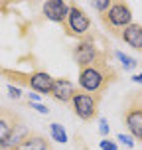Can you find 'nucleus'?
Returning <instances> with one entry per match:
<instances>
[{
	"instance_id": "obj_11",
	"label": "nucleus",
	"mask_w": 142,
	"mask_h": 150,
	"mask_svg": "<svg viewBox=\"0 0 142 150\" xmlns=\"http://www.w3.org/2000/svg\"><path fill=\"white\" fill-rule=\"evenodd\" d=\"M30 134H32L30 128L26 127L24 122H18V125L14 127V130L8 134V138L2 142V146H4V148H8V150H12V148H16L20 142H24V140H26Z\"/></svg>"
},
{
	"instance_id": "obj_12",
	"label": "nucleus",
	"mask_w": 142,
	"mask_h": 150,
	"mask_svg": "<svg viewBox=\"0 0 142 150\" xmlns=\"http://www.w3.org/2000/svg\"><path fill=\"white\" fill-rule=\"evenodd\" d=\"M12 150H52V144H49V140H47L45 136L34 134V132H32L24 142H20Z\"/></svg>"
},
{
	"instance_id": "obj_21",
	"label": "nucleus",
	"mask_w": 142,
	"mask_h": 150,
	"mask_svg": "<svg viewBox=\"0 0 142 150\" xmlns=\"http://www.w3.org/2000/svg\"><path fill=\"white\" fill-rule=\"evenodd\" d=\"M37 99H40V95H37V93H30V103H36Z\"/></svg>"
},
{
	"instance_id": "obj_9",
	"label": "nucleus",
	"mask_w": 142,
	"mask_h": 150,
	"mask_svg": "<svg viewBox=\"0 0 142 150\" xmlns=\"http://www.w3.org/2000/svg\"><path fill=\"white\" fill-rule=\"evenodd\" d=\"M18 122H22V119H20L14 111L0 107V144L8 138V134L14 130V127Z\"/></svg>"
},
{
	"instance_id": "obj_2",
	"label": "nucleus",
	"mask_w": 142,
	"mask_h": 150,
	"mask_svg": "<svg viewBox=\"0 0 142 150\" xmlns=\"http://www.w3.org/2000/svg\"><path fill=\"white\" fill-rule=\"evenodd\" d=\"M122 122L126 125L130 136L142 142V91H132L126 97Z\"/></svg>"
},
{
	"instance_id": "obj_24",
	"label": "nucleus",
	"mask_w": 142,
	"mask_h": 150,
	"mask_svg": "<svg viewBox=\"0 0 142 150\" xmlns=\"http://www.w3.org/2000/svg\"><path fill=\"white\" fill-rule=\"evenodd\" d=\"M0 73H2V67H0Z\"/></svg>"
},
{
	"instance_id": "obj_5",
	"label": "nucleus",
	"mask_w": 142,
	"mask_h": 150,
	"mask_svg": "<svg viewBox=\"0 0 142 150\" xmlns=\"http://www.w3.org/2000/svg\"><path fill=\"white\" fill-rule=\"evenodd\" d=\"M105 55V52H99V47L95 45V38L93 36H87L81 38L77 45L73 47V61L77 63V67L83 69V67H89L93 65L97 59H101Z\"/></svg>"
},
{
	"instance_id": "obj_6",
	"label": "nucleus",
	"mask_w": 142,
	"mask_h": 150,
	"mask_svg": "<svg viewBox=\"0 0 142 150\" xmlns=\"http://www.w3.org/2000/svg\"><path fill=\"white\" fill-rule=\"evenodd\" d=\"M99 103H101V97H95V95H89V93H79V91L71 99L73 112L81 120H93L95 119L97 112H99Z\"/></svg>"
},
{
	"instance_id": "obj_20",
	"label": "nucleus",
	"mask_w": 142,
	"mask_h": 150,
	"mask_svg": "<svg viewBox=\"0 0 142 150\" xmlns=\"http://www.w3.org/2000/svg\"><path fill=\"white\" fill-rule=\"evenodd\" d=\"M99 132H101L103 136L109 134V127H107V120H105V119H101V120H99Z\"/></svg>"
},
{
	"instance_id": "obj_17",
	"label": "nucleus",
	"mask_w": 142,
	"mask_h": 150,
	"mask_svg": "<svg viewBox=\"0 0 142 150\" xmlns=\"http://www.w3.org/2000/svg\"><path fill=\"white\" fill-rule=\"evenodd\" d=\"M8 95H10V99H20L22 91L18 89V87H14V85H8Z\"/></svg>"
},
{
	"instance_id": "obj_23",
	"label": "nucleus",
	"mask_w": 142,
	"mask_h": 150,
	"mask_svg": "<svg viewBox=\"0 0 142 150\" xmlns=\"http://www.w3.org/2000/svg\"><path fill=\"white\" fill-rule=\"evenodd\" d=\"M0 150H8V148H4V146H2V144H0Z\"/></svg>"
},
{
	"instance_id": "obj_16",
	"label": "nucleus",
	"mask_w": 142,
	"mask_h": 150,
	"mask_svg": "<svg viewBox=\"0 0 142 150\" xmlns=\"http://www.w3.org/2000/svg\"><path fill=\"white\" fill-rule=\"evenodd\" d=\"M99 146H101V150H119L117 148V142H112V140H101Z\"/></svg>"
},
{
	"instance_id": "obj_19",
	"label": "nucleus",
	"mask_w": 142,
	"mask_h": 150,
	"mask_svg": "<svg viewBox=\"0 0 142 150\" xmlns=\"http://www.w3.org/2000/svg\"><path fill=\"white\" fill-rule=\"evenodd\" d=\"M32 109H36V111L42 112V115H47V112H49V109L45 105H42V103H32Z\"/></svg>"
},
{
	"instance_id": "obj_14",
	"label": "nucleus",
	"mask_w": 142,
	"mask_h": 150,
	"mask_svg": "<svg viewBox=\"0 0 142 150\" xmlns=\"http://www.w3.org/2000/svg\"><path fill=\"white\" fill-rule=\"evenodd\" d=\"M114 55L122 61V67H124V69H134L136 65H138V63H136V59H132L130 55H124L122 52H114Z\"/></svg>"
},
{
	"instance_id": "obj_15",
	"label": "nucleus",
	"mask_w": 142,
	"mask_h": 150,
	"mask_svg": "<svg viewBox=\"0 0 142 150\" xmlns=\"http://www.w3.org/2000/svg\"><path fill=\"white\" fill-rule=\"evenodd\" d=\"M91 6L95 8V10H99L101 14H105L107 10H109V6H111V0H97V2H91Z\"/></svg>"
},
{
	"instance_id": "obj_22",
	"label": "nucleus",
	"mask_w": 142,
	"mask_h": 150,
	"mask_svg": "<svg viewBox=\"0 0 142 150\" xmlns=\"http://www.w3.org/2000/svg\"><path fill=\"white\" fill-rule=\"evenodd\" d=\"M132 81H134V83H140V85H142V73L134 75V77H132Z\"/></svg>"
},
{
	"instance_id": "obj_18",
	"label": "nucleus",
	"mask_w": 142,
	"mask_h": 150,
	"mask_svg": "<svg viewBox=\"0 0 142 150\" xmlns=\"http://www.w3.org/2000/svg\"><path fill=\"white\" fill-rule=\"evenodd\" d=\"M117 138H119V140L124 144V146H128V148H132V146H134V140H132L130 136H126V134H119Z\"/></svg>"
},
{
	"instance_id": "obj_7",
	"label": "nucleus",
	"mask_w": 142,
	"mask_h": 150,
	"mask_svg": "<svg viewBox=\"0 0 142 150\" xmlns=\"http://www.w3.org/2000/svg\"><path fill=\"white\" fill-rule=\"evenodd\" d=\"M69 12V2L63 0H47L44 4V16L55 24H63Z\"/></svg>"
},
{
	"instance_id": "obj_25",
	"label": "nucleus",
	"mask_w": 142,
	"mask_h": 150,
	"mask_svg": "<svg viewBox=\"0 0 142 150\" xmlns=\"http://www.w3.org/2000/svg\"><path fill=\"white\" fill-rule=\"evenodd\" d=\"M0 6H2V4H0Z\"/></svg>"
},
{
	"instance_id": "obj_3",
	"label": "nucleus",
	"mask_w": 142,
	"mask_h": 150,
	"mask_svg": "<svg viewBox=\"0 0 142 150\" xmlns=\"http://www.w3.org/2000/svg\"><path fill=\"white\" fill-rule=\"evenodd\" d=\"M101 20L109 32H112L114 36H120V30H124L126 26L132 24V10L126 2L114 0V2H111V6L105 14H101Z\"/></svg>"
},
{
	"instance_id": "obj_13",
	"label": "nucleus",
	"mask_w": 142,
	"mask_h": 150,
	"mask_svg": "<svg viewBox=\"0 0 142 150\" xmlns=\"http://www.w3.org/2000/svg\"><path fill=\"white\" fill-rule=\"evenodd\" d=\"M49 134H52V140L59 144H65L67 142V132H65V128L61 127L59 122H52L49 125Z\"/></svg>"
},
{
	"instance_id": "obj_26",
	"label": "nucleus",
	"mask_w": 142,
	"mask_h": 150,
	"mask_svg": "<svg viewBox=\"0 0 142 150\" xmlns=\"http://www.w3.org/2000/svg\"><path fill=\"white\" fill-rule=\"evenodd\" d=\"M52 150H53V148H52Z\"/></svg>"
},
{
	"instance_id": "obj_10",
	"label": "nucleus",
	"mask_w": 142,
	"mask_h": 150,
	"mask_svg": "<svg viewBox=\"0 0 142 150\" xmlns=\"http://www.w3.org/2000/svg\"><path fill=\"white\" fill-rule=\"evenodd\" d=\"M120 40L126 45L134 47V50H140L142 52V24H130L124 30H120Z\"/></svg>"
},
{
	"instance_id": "obj_1",
	"label": "nucleus",
	"mask_w": 142,
	"mask_h": 150,
	"mask_svg": "<svg viewBox=\"0 0 142 150\" xmlns=\"http://www.w3.org/2000/svg\"><path fill=\"white\" fill-rule=\"evenodd\" d=\"M117 79H119V73L109 63L107 53L101 59L95 61L93 65L79 69V77H77L79 87L83 89V93H89V95H95V97H103L107 87L111 83H114Z\"/></svg>"
},
{
	"instance_id": "obj_8",
	"label": "nucleus",
	"mask_w": 142,
	"mask_h": 150,
	"mask_svg": "<svg viewBox=\"0 0 142 150\" xmlns=\"http://www.w3.org/2000/svg\"><path fill=\"white\" fill-rule=\"evenodd\" d=\"M75 93H77V89H75V85L69 79H53L49 95L55 101H59V103H71Z\"/></svg>"
},
{
	"instance_id": "obj_4",
	"label": "nucleus",
	"mask_w": 142,
	"mask_h": 150,
	"mask_svg": "<svg viewBox=\"0 0 142 150\" xmlns=\"http://www.w3.org/2000/svg\"><path fill=\"white\" fill-rule=\"evenodd\" d=\"M89 28H91V20L89 16L83 12L81 8L73 4V2H69V12H67V18H65V22H63V30L65 34L71 38H85L89 34Z\"/></svg>"
}]
</instances>
